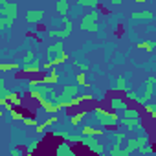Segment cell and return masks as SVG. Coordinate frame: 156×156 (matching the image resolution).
<instances>
[{
    "label": "cell",
    "mask_w": 156,
    "mask_h": 156,
    "mask_svg": "<svg viewBox=\"0 0 156 156\" xmlns=\"http://www.w3.org/2000/svg\"><path fill=\"white\" fill-rule=\"evenodd\" d=\"M92 116L103 125V127H116L118 123H119V118H118V114L112 110V112H108L107 108H103V107H96V108H92Z\"/></svg>",
    "instance_id": "6da1fadb"
},
{
    "label": "cell",
    "mask_w": 156,
    "mask_h": 156,
    "mask_svg": "<svg viewBox=\"0 0 156 156\" xmlns=\"http://www.w3.org/2000/svg\"><path fill=\"white\" fill-rule=\"evenodd\" d=\"M98 20H99V11H90V13H87L83 19H81V24H79V28L83 30V31H90V33H96L98 30H99V24H98Z\"/></svg>",
    "instance_id": "7a4b0ae2"
},
{
    "label": "cell",
    "mask_w": 156,
    "mask_h": 156,
    "mask_svg": "<svg viewBox=\"0 0 156 156\" xmlns=\"http://www.w3.org/2000/svg\"><path fill=\"white\" fill-rule=\"evenodd\" d=\"M62 30H48V35L50 37H59V39H66V37H70L72 35V26H73V22L68 19V15L66 17H62Z\"/></svg>",
    "instance_id": "3957f363"
},
{
    "label": "cell",
    "mask_w": 156,
    "mask_h": 156,
    "mask_svg": "<svg viewBox=\"0 0 156 156\" xmlns=\"http://www.w3.org/2000/svg\"><path fill=\"white\" fill-rule=\"evenodd\" d=\"M125 143H127V147L123 149V156H129L132 151H140L145 143H149V138H147V136H140V138L129 140V141H125Z\"/></svg>",
    "instance_id": "277c9868"
},
{
    "label": "cell",
    "mask_w": 156,
    "mask_h": 156,
    "mask_svg": "<svg viewBox=\"0 0 156 156\" xmlns=\"http://www.w3.org/2000/svg\"><path fill=\"white\" fill-rule=\"evenodd\" d=\"M0 15H6V17H19V8L15 2H9V0H0Z\"/></svg>",
    "instance_id": "5b68a950"
},
{
    "label": "cell",
    "mask_w": 156,
    "mask_h": 156,
    "mask_svg": "<svg viewBox=\"0 0 156 156\" xmlns=\"http://www.w3.org/2000/svg\"><path fill=\"white\" fill-rule=\"evenodd\" d=\"M81 143H83V145H87V147H88V151H92V152H98V154H103V152H105L103 145L96 140V136H85V140H83Z\"/></svg>",
    "instance_id": "8992f818"
},
{
    "label": "cell",
    "mask_w": 156,
    "mask_h": 156,
    "mask_svg": "<svg viewBox=\"0 0 156 156\" xmlns=\"http://www.w3.org/2000/svg\"><path fill=\"white\" fill-rule=\"evenodd\" d=\"M119 125L127 127L129 130H138V129L143 127V121H141V118H121Z\"/></svg>",
    "instance_id": "52a82bcc"
},
{
    "label": "cell",
    "mask_w": 156,
    "mask_h": 156,
    "mask_svg": "<svg viewBox=\"0 0 156 156\" xmlns=\"http://www.w3.org/2000/svg\"><path fill=\"white\" fill-rule=\"evenodd\" d=\"M42 19H44V11L42 9H28V13H26V20L30 24H39Z\"/></svg>",
    "instance_id": "ba28073f"
},
{
    "label": "cell",
    "mask_w": 156,
    "mask_h": 156,
    "mask_svg": "<svg viewBox=\"0 0 156 156\" xmlns=\"http://www.w3.org/2000/svg\"><path fill=\"white\" fill-rule=\"evenodd\" d=\"M22 72L28 73V75L39 73V72H42V64H41L39 59H35V61H31V62H28V64H22Z\"/></svg>",
    "instance_id": "9c48e42d"
},
{
    "label": "cell",
    "mask_w": 156,
    "mask_h": 156,
    "mask_svg": "<svg viewBox=\"0 0 156 156\" xmlns=\"http://www.w3.org/2000/svg\"><path fill=\"white\" fill-rule=\"evenodd\" d=\"M110 108L114 110V112H125L129 107H127V101L123 99V98H110Z\"/></svg>",
    "instance_id": "30bf717a"
},
{
    "label": "cell",
    "mask_w": 156,
    "mask_h": 156,
    "mask_svg": "<svg viewBox=\"0 0 156 156\" xmlns=\"http://www.w3.org/2000/svg\"><path fill=\"white\" fill-rule=\"evenodd\" d=\"M64 50V44H62V41H59V42H53V44H50L48 48H46V55L48 57H53V55H57L59 51H62Z\"/></svg>",
    "instance_id": "8fae6325"
},
{
    "label": "cell",
    "mask_w": 156,
    "mask_h": 156,
    "mask_svg": "<svg viewBox=\"0 0 156 156\" xmlns=\"http://www.w3.org/2000/svg\"><path fill=\"white\" fill-rule=\"evenodd\" d=\"M22 70V64L20 62H0V72H19Z\"/></svg>",
    "instance_id": "7c38bea8"
},
{
    "label": "cell",
    "mask_w": 156,
    "mask_h": 156,
    "mask_svg": "<svg viewBox=\"0 0 156 156\" xmlns=\"http://www.w3.org/2000/svg\"><path fill=\"white\" fill-rule=\"evenodd\" d=\"M103 132H105V129H96V127H88V125L81 127V134L83 136H101Z\"/></svg>",
    "instance_id": "4fadbf2b"
},
{
    "label": "cell",
    "mask_w": 156,
    "mask_h": 156,
    "mask_svg": "<svg viewBox=\"0 0 156 156\" xmlns=\"http://www.w3.org/2000/svg\"><path fill=\"white\" fill-rule=\"evenodd\" d=\"M55 8H57V13H59L61 17H66L68 11H70V2H68V0H57Z\"/></svg>",
    "instance_id": "5bb4252c"
},
{
    "label": "cell",
    "mask_w": 156,
    "mask_h": 156,
    "mask_svg": "<svg viewBox=\"0 0 156 156\" xmlns=\"http://www.w3.org/2000/svg\"><path fill=\"white\" fill-rule=\"evenodd\" d=\"M8 101L15 107V108H19V107H22V98H20V94L19 92H8Z\"/></svg>",
    "instance_id": "9a60e30c"
},
{
    "label": "cell",
    "mask_w": 156,
    "mask_h": 156,
    "mask_svg": "<svg viewBox=\"0 0 156 156\" xmlns=\"http://www.w3.org/2000/svg\"><path fill=\"white\" fill-rule=\"evenodd\" d=\"M154 87H156V77H149V79H147V87H145V92H143V96H145L147 99H151V98H152Z\"/></svg>",
    "instance_id": "2e32d148"
},
{
    "label": "cell",
    "mask_w": 156,
    "mask_h": 156,
    "mask_svg": "<svg viewBox=\"0 0 156 156\" xmlns=\"http://www.w3.org/2000/svg\"><path fill=\"white\" fill-rule=\"evenodd\" d=\"M130 19H134V20H151V19H154V13L152 11H138V13H132Z\"/></svg>",
    "instance_id": "e0dca14e"
},
{
    "label": "cell",
    "mask_w": 156,
    "mask_h": 156,
    "mask_svg": "<svg viewBox=\"0 0 156 156\" xmlns=\"http://www.w3.org/2000/svg\"><path fill=\"white\" fill-rule=\"evenodd\" d=\"M55 152L59 154V156H62V154H66V156H72L73 154V149H70V145H68V141H62L57 149H55Z\"/></svg>",
    "instance_id": "ac0fdd59"
},
{
    "label": "cell",
    "mask_w": 156,
    "mask_h": 156,
    "mask_svg": "<svg viewBox=\"0 0 156 156\" xmlns=\"http://www.w3.org/2000/svg\"><path fill=\"white\" fill-rule=\"evenodd\" d=\"M112 88L114 90H118V92H127V79L121 75V77H118L116 79V83L112 85Z\"/></svg>",
    "instance_id": "d6986e66"
},
{
    "label": "cell",
    "mask_w": 156,
    "mask_h": 156,
    "mask_svg": "<svg viewBox=\"0 0 156 156\" xmlns=\"http://www.w3.org/2000/svg\"><path fill=\"white\" fill-rule=\"evenodd\" d=\"M68 59H70V57H68V53L62 50V51H59V53H57V55L51 59V64H53V66H57V64H62V62H66Z\"/></svg>",
    "instance_id": "ffe728a7"
},
{
    "label": "cell",
    "mask_w": 156,
    "mask_h": 156,
    "mask_svg": "<svg viewBox=\"0 0 156 156\" xmlns=\"http://www.w3.org/2000/svg\"><path fill=\"white\" fill-rule=\"evenodd\" d=\"M110 140H112V143H125V140H127V136H125V132H121V130H114L112 134H110Z\"/></svg>",
    "instance_id": "44dd1931"
},
{
    "label": "cell",
    "mask_w": 156,
    "mask_h": 156,
    "mask_svg": "<svg viewBox=\"0 0 156 156\" xmlns=\"http://www.w3.org/2000/svg\"><path fill=\"white\" fill-rule=\"evenodd\" d=\"M13 22H15V19L13 17H6V15H2L0 17V30H8V28H11L13 26Z\"/></svg>",
    "instance_id": "7402d4cb"
},
{
    "label": "cell",
    "mask_w": 156,
    "mask_h": 156,
    "mask_svg": "<svg viewBox=\"0 0 156 156\" xmlns=\"http://www.w3.org/2000/svg\"><path fill=\"white\" fill-rule=\"evenodd\" d=\"M62 94L66 98H75L77 96V87L75 85H62Z\"/></svg>",
    "instance_id": "603a6c76"
},
{
    "label": "cell",
    "mask_w": 156,
    "mask_h": 156,
    "mask_svg": "<svg viewBox=\"0 0 156 156\" xmlns=\"http://www.w3.org/2000/svg\"><path fill=\"white\" fill-rule=\"evenodd\" d=\"M87 116V112H77V114H73V116H70V123L73 125V127H77L81 123V119Z\"/></svg>",
    "instance_id": "cb8c5ba5"
},
{
    "label": "cell",
    "mask_w": 156,
    "mask_h": 156,
    "mask_svg": "<svg viewBox=\"0 0 156 156\" xmlns=\"http://www.w3.org/2000/svg\"><path fill=\"white\" fill-rule=\"evenodd\" d=\"M8 112H9V118H11L13 121H22V119H24V114H22L20 110H17L15 107H13L11 110H8Z\"/></svg>",
    "instance_id": "d4e9b609"
},
{
    "label": "cell",
    "mask_w": 156,
    "mask_h": 156,
    "mask_svg": "<svg viewBox=\"0 0 156 156\" xmlns=\"http://www.w3.org/2000/svg\"><path fill=\"white\" fill-rule=\"evenodd\" d=\"M42 83H50V85H55V83H59V75H57L55 72H51V73L44 75V79H42Z\"/></svg>",
    "instance_id": "484cf974"
},
{
    "label": "cell",
    "mask_w": 156,
    "mask_h": 156,
    "mask_svg": "<svg viewBox=\"0 0 156 156\" xmlns=\"http://www.w3.org/2000/svg\"><path fill=\"white\" fill-rule=\"evenodd\" d=\"M110 156H123V149L119 147V143H112V147L108 149Z\"/></svg>",
    "instance_id": "4316f807"
},
{
    "label": "cell",
    "mask_w": 156,
    "mask_h": 156,
    "mask_svg": "<svg viewBox=\"0 0 156 156\" xmlns=\"http://www.w3.org/2000/svg\"><path fill=\"white\" fill-rule=\"evenodd\" d=\"M75 81L79 83L81 87H90V83H88V79H87V73H85V72H81V73H77V77H75Z\"/></svg>",
    "instance_id": "83f0119b"
},
{
    "label": "cell",
    "mask_w": 156,
    "mask_h": 156,
    "mask_svg": "<svg viewBox=\"0 0 156 156\" xmlns=\"http://www.w3.org/2000/svg\"><path fill=\"white\" fill-rule=\"evenodd\" d=\"M53 136H57V138H61L62 141H68V143H70V138H72V134L64 132V130H53Z\"/></svg>",
    "instance_id": "f1b7e54d"
},
{
    "label": "cell",
    "mask_w": 156,
    "mask_h": 156,
    "mask_svg": "<svg viewBox=\"0 0 156 156\" xmlns=\"http://www.w3.org/2000/svg\"><path fill=\"white\" fill-rule=\"evenodd\" d=\"M123 118H141V116H140V110L138 108H127L123 112Z\"/></svg>",
    "instance_id": "f546056e"
},
{
    "label": "cell",
    "mask_w": 156,
    "mask_h": 156,
    "mask_svg": "<svg viewBox=\"0 0 156 156\" xmlns=\"http://www.w3.org/2000/svg\"><path fill=\"white\" fill-rule=\"evenodd\" d=\"M22 123H24L26 127H37V125H39V121H37V119H35L33 116H24Z\"/></svg>",
    "instance_id": "4dcf8cb0"
},
{
    "label": "cell",
    "mask_w": 156,
    "mask_h": 156,
    "mask_svg": "<svg viewBox=\"0 0 156 156\" xmlns=\"http://www.w3.org/2000/svg\"><path fill=\"white\" fill-rule=\"evenodd\" d=\"M138 46V50H145V51H152V48H154V42H138L136 44Z\"/></svg>",
    "instance_id": "1f68e13d"
},
{
    "label": "cell",
    "mask_w": 156,
    "mask_h": 156,
    "mask_svg": "<svg viewBox=\"0 0 156 156\" xmlns=\"http://www.w3.org/2000/svg\"><path fill=\"white\" fill-rule=\"evenodd\" d=\"M99 0H77V4H81V6H87V8H96L98 6Z\"/></svg>",
    "instance_id": "d6a6232c"
},
{
    "label": "cell",
    "mask_w": 156,
    "mask_h": 156,
    "mask_svg": "<svg viewBox=\"0 0 156 156\" xmlns=\"http://www.w3.org/2000/svg\"><path fill=\"white\" fill-rule=\"evenodd\" d=\"M125 99H129V101H138V94H136L134 90H127V92H125Z\"/></svg>",
    "instance_id": "836d02e7"
},
{
    "label": "cell",
    "mask_w": 156,
    "mask_h": 156,
    "mask_svg": "<svg viewBox=\"0 0 156 156\" xmlns=\"http://www.w3.org/2000/svg\"><path fill=\"white\" fill-rule=\"evenodd\" d=\"M31 61H35V53H33V51H28V53L24 55V59H22V64H28V62H31Z\"/></svg>",
    "instance_id": "e575fe53"
},
{
    "label": "cell",
    "mask_w": 156,
    "mask_h": 156,
    "mask_svg": "<svg viewBox=\"0 0 156 156\" xmlns=\"http://www.w3.org/2000/svg\"><path fill=\"white\" fill-rule=\"evenodd\" d=\"M140 152H141V154H152V152H154V149H152L149 143H145V145L140 149Z\"/></svg>",
    "instance_id": "d590c367"
},
{
    "label": "cell",
    "mask_w": 156,
    "mask_h": 156,
    "mask_svg": "<svg viewBox=\"0 0 156 156\" xmlns=\"http://www.w3.org/2000/svg\"><path fill=\"white\" fill-rule=\"evenodd\" d=\"M57 121H59V119H57V116H51V118H48V119H46V121H42V123H44L46 127H50V125H57Z\"/></svg>",
    "instance_id": "8d00e7d4"
},
{
    "label": "cell",
    "mask_w": 156,
    "mask_h": 156,
    "mask_svg": "<svg viewBox=\"0 0 156 156\" xmlns=\"http://www.w3.org/2000/svg\"><path fill=\"white\" fill-rule=\"evenodd\" d=\"M11 156H22L24 154V151L22 149H19V147H15V149H11V152H9Z\"/></svg>",
    "instance_id": "74e56055"
},
{
    "label": "cell",
    "mask_w": 156,
    "mask_h": 156,
    "mask_svg": "<svg viewBox=\"0 0 156 156\" xmlns=\"http://www.w3.org/2000/svg\"><path fill=\"white\" fill-rule=\"evenodd\" d=\"M46 129H48V127H46V125H44V123H39V125H37V129H35V130H37V132H39V134H44V132H46Z\"/></svg>",
    "instance_id": "f35d334b"
},
{
    "label": "cell",
    "mask_w": 156,
    "mask_h": 156,
    "mask_svg": "<svg viewBox=\"0 0 156 156\" xmlns=\"http://www.w3.org/2000/svg\"><path fill=\"white\" fill-rule=\"evenodd\" d=\"M35 149H37V141H33L31 145H28V147H26V152H28V154H31Z\"/></svg>",
    "instance_id": "ab89813d"
},
{
    "label": "cell",
    "mask_w": 156,
    "mask_h": 156,
    "mask_svg": "<svg viewBox=\"0 0 156 156\" xmlns=\"http://www.w3.org/2000/svg\"><path fill=\"white\" fill-rule=\"evenodd\" d=\"M77 68H81V72H87L88 70V64H83V62H73Z\"/></svg>",
    "instance_id": "60d3db41"
},
{
    "label": "cell",
    "mask_w": 156,
    "mask_h": 156,
    "mask_svg": "<svg viewBox=\"0 0 156 156\" xmlns=\"http://www.w3.org/2000/svg\"><path fill=\"white\" fill-rule=\"evenodd\" d=\"M121 2H123V0H110V4H112V6H119Z\"/></svg>",
    "instance_id": "b9f144b4"
},
{
    "label": "cell",
    "mask_w": 156,
    "mask_h": 156,
    "mask_svg": "<svg viewBox=\"0 0 156 156\" xmlns=\"http://www.w3.org/2000/svg\"><path fill=\"white\" fill-rule=\"evenodd\" d=\"M134 2H136V4H145L147 0H134Z\"/></svg>",
    "instance_id": "7bdbcfd3"
},
{
    "label": "cell",
    "mask_w": 156,
    "mask_h": 156,
    "mask_svg": "<svg viewBox=\"0 0 156 156\" xmlns=\"http://www.w3.org/2000/svg\"><path fill=\"white\" fill-rule=\"evenodd\" d=\"M154 46H156V41H154Z\"/></svg>",
    "instance_id": "ee69618b"
}]
</instances>
